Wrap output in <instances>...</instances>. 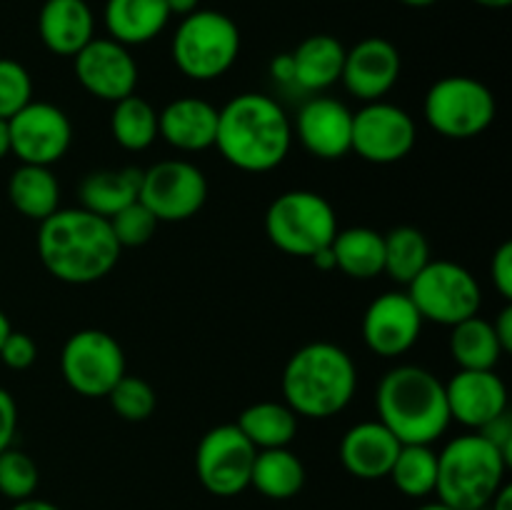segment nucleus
<instances>
[{
	"instance_id": "27",
	"label": "nucleus",
	"mask_w": 512,
	"mask_h": 510,
	"mask_svg": "<svg viewBox=\"0 0 512 510\" xmlns=\"http://www.w3.org/2000/svg\"><path fill=\"white\" fill-rule=\"evenodd\" d=\"M8 198L20 215L40 223L60 208V183L45 165L20 163L8 180Z\"/></svg>"
},
{
	"instance_id": "22",
	"label": "nucleus",
	"mask_w": 512,
	"mask_h": 510,
	"mask_svg": "<svg viewBox=\"0 0 512 510\" xmlns=\"http://www.w3.org/2000/svg\"><path fill=\"white\" fill-rule=\"evenodd\" d=\"M38 33L50 53L73 58L95 38V15L85 0H45Z\"/></svg>"
},
{
	"instance_id": "12",
	"label": "nucleus",
	"mask_w": 512,
	"mask_h": 510,
	"mask_svg": "<svg viewBox=\"0 0 512 510\" xmlns=\"http://www.w3.org/2000/svg\"><path fill=\"white\" fill-rule=\"evenodd\" d=\"M138 200L158 223H183L208 200V180L190 160H160L143 170Z\"/></svg>"
},
{
	"instance_id": "5",
	"label": "nucleus",
	"mask_w": 512,
	"mask_h": 510,
	"mask_svg": "<svg viewBox=\"0 0 512 510\" xmlns=\"http://www.w3.org/2000/svg\"><path fill=\"white\" fill-rule=\"evenodd\" d=\"M508 468V458L480 433L458 435L438 453L435 495L455 510H483L505 485Z\"/></svg>"
},
{
	"instance_id": "53",
	"label": "nucleus",
	"mask_w": 512,
	"mask_h": 510,
	"mask_svg": "<svg viewBox=\"0 0 512 510\" xmlns=\"http://www.w3.org/2000/svg\"><path fill=\"white\" fill-rule=\"evenodd\" d=\"M483 510H485V508H483Z\"/></svg>"
},
{
	"instance_id": "30",
	"label": "nucleus",
	"mask_w": 512,
	"mask_h": 510,
	"mask_svg": "<svg viewBox=\"0 0 512 510\" xmlns=\"http://www.w3.org/2000/svg\"><path fill=\"white\" fill-rule=\"evenodd\" d=\"M503 353L505 350L490 320L473 315V318L453 325L450 355L458 363V370H495Z\"/></svg>"
},
{
	"instance_id": "35",
	"label": "nucleus",
	"mask_w": 512,
	"mask_h": 510,
	"mask_svg": "<svg viewBox=\"0 0 512 510\" xmlns=\"http://www.w3.org/2000/svg\"><path fill=\"white\" fill-rule=\"evenodd\" d=\"M110 405H113L115 413L120 415L128 423H140V420H148L153 415L155 403V390L148 380L138 378V375L125 373L118 383L113 385V390L108 393Z\"/></svg>"
},
{
	"instance_id": "33",
	"label": "nucleus",
	"mask_w": 512,
	"mask_h": 510,
	"mask_svg": "<svg viewBox=\"0 0 512 510\" xmlns=\"http://www.w3.org/2000/svg\"><path fill=\"white\" fill-rule=\"evenodd\" d=\"M388 478L405 498H428L438 483V453L430 445H400Z\"/></svg>"
},
{
	"instance_id": "38",
	"label": "nucleus",
	"mask_w": 512,
	"mask_h": 510,
	"mask_svg": "<svg viewBox=\"0 0 512 510\" xmlns=\"http://www.w3.org/2000/svg\"><path fill=\"white\" fill-rule=\"evenodd\" d=\"M35 358H38V345H35V340L28 333L10 330L8 338L0 345V360L5 363V368L25 370L35 363Z\"/></svg>"
},
{
	"instance_id": "20",
	"label": "nucleus",
	"mask_w": 512,
	"mask_h": 510,
	"mask_svg": "<svg viewBox=\"0 0 512 510\" xmlns=\"http://www.w3.org/2000/svg\"><path fill=\"white\" fill-rule=\"evenodd\" d=\"M400 440L380 420H363L345 430L340 440V463L353 478H388L400 453Z\"/></svg>"
},
{
	"instance_id": "25",
	"label": "nucleus",
	"mask_w": 512,
	"mask_h": 510,
	"mask_svg": "<svg viewBox=\"0 0 512 510\" xmlns=\"http://www.w3.org/2000/svg\"><path fill=\"white\" fill-rule=\"evenodd\" d=\"M335 258V270L353 280H370L383 273L385 240L383 233L373 228H345L338 230L330 243Z\"/></svg>"
},
{
	"instance_id": "16",
	"label": "nucleus",
	"mask_w": 512,
	"mask_h": 510,
	"mask_svg": "<svg viewBox=\"0 0 512 510\" xmlns=\"http://www.w3.org/2000/svg\"><path fill=\"white\" fill-rule=\"evenodd\" d=\"M418 308L403 290H388L368 305L363 315V340L380 358H398L413 350L423 333Z\"/></svg>"
},
{
	"instance_id": "52",
	"label": "nucleus",
	"mask_w": 512,
	"mask_h": 510,
	"mask_svg": "<svg viewBox=\"0 0 512 510\" xmlns=\"http://www.w3.org/2000/svg\"><path fill=\"white\" fill-rule=\"evenodd\" d=\"M418 510H455V508H450V505H445V503H440V500H435V503L420 505Z\"/></svg>"
},
{
	"instance_id": "31",
	"label": "nucleus",
	"mask_w": 512,
	"mask_h": 510,
	"mask_svg": "<svg viewBox=\"0 0 512 510\" xmlns=\"http://www.w3.org/2000/svg\"><path fill=\"white\" fill-rule=\"evenodd\" d=\"M113 105L110 133L120 148L138 153V150L150 148L158 140V110L148 100L133 93Z\"/></svg>"
},
{
	"instance_id": "13",
	"label": "nucleus",
	"mask_w": 512,
	"mask_h": 510,
	"mask_svg": "<svg viewBox=\"0 0 512 510\" xmlns=\"http://www.w3.org/2000/svg\"><path fill=\"white\" fill-rule=\"evenodd\" d=\"M418 140V125L413 115L400 105L373 100L353 113V138L350 150L365 163L390 165L408 158Z\"/></svg>"
},
{
	"instance_id": "37",
	"label": "nucleus",
	"mask_w": 512,
	"mask_h": 510,
	"mask_svg": "<svg viewBox=\"0 0 512 510\" xmlns=\"http://www.w3.org/2000/svg\"><path fill=\"white\" fill-rule=\"evenodd\" d=\"M33 100V78L13 58H0V118H13Z\"/></svg>"
},
{
	"instance_id": "45",
	"label": "nucleus",
	"mask_w": 512,
	"mask_h": 510,
	"mask_svg": "<svg viewBox=\"0 0 512 510\" xmlns=\"http://www.w3.org/2000/svg\"><path fill=\"white\" fill-rule=\"evenodd\" d=\"M485 510H512V488L508 483H505L503 488L495 493V498L490 500L488 508H485Z\"/></svg>"
},
{
	"instance_id": "26",
	"label": "nucleus",
	"mask_w": 512,
	"mask_h": 510,
	"mask_svg": "<svg viewBox=\"0 0 512 510\" xmlns=\"http://www.w3.org/2000/svg\"><path fill=\"white\" fill-rule=\"evenodd\" d=\"M140 178H143L140 168L95 170L80 183V208L100 218H113L118 210L138 200Z\"/></svg>"
},
{
	"instance_id": "48",
	"label": "nucleus",
	"mask_w": 512,
	"mask_h": 510,
	"mask_svg": "<svg viewBox=\"0 0 512 510\" xmlns=\"http://www.w3.org/2000/svg\"><path fill=\"white\" fill-rule=\"evenodd\" d=\"M10 155V133H8V120L0 118V160Z\"/></svg>"
},
{
	"instance_id": "49",
	"label": "nucleus",
	"mask_w": 512,
	"mask_h": 510,
	"mask_svg": "<svg viewBox=\"0 0 512 510\" xmlns=\"http://www.w3.org/2000/svg\"><path fill=\"white\" fill-rule=\"evenodd\" d=\"M473 3H478L480 8H490V10H503L508 8L512 0H473Z\"/></svg>"
},
{
	"instance_id": "6",
	"label": "nucleus",
	"mask_w": 512,
	"mask_h": 510,
	"mask_svg": "<svg viewBox=\"0 0 512 510\" xmlns=\"http://www.w3.org/2000/svg\"><path fill=\"white\" fill-rule=\"evenodd\" d=\"M170 53L185 78L208 83L235 65L240 55V30L230 15L198 8L175 28Z\"/></svg>"
},
{
	"instance_id": "42",
	"label": "nucleus",
	"mask_w": 512,
	"mask_h": 510,
	"mask_svg": "<svg viewBox=\"0 0 512 510\" xmlns=\"http://www.w3.org/2000/svg\"><path fill=\"white\" fill-rule=\"evenodd\" d=\"M270 75L278 80L280 85H295V68H293V55L280 53L275 55L270 63Z\"/></svg>"
},
{
	"instance_id": "51",
	"label": "nucleus",
	"mask_w": 512,
	"mask_h": 510,
	"mask_svg": "<svg viewBox=\"0 0 512 510\" xmlns=\"http://www.w3.org/2000/svg\"><path fill=\"white\" fill-rule=\"evenodd\" d=\"M403 5H408V8H430V5H435L438 0H400Z\"/></svg>"
},
{
	"instance_id": "3",
	"label": "nucleus",
	"mask_w": 512,
	"mask_h": 510,
	"mask_svg": "<svg viewBox=\"0 0 512 510\" xmlns=\"http://www.w3.org/2000/svg\"><path fill=\"white\" fill-rule=\"evenodd\" d=\"M380 423L403 445H433L450 420L445 383L423 365H395L375 393Z\"/></svg>"
},
{
	"instance_id": "9",
	"label": "nucleus",
	"mask_w": 512,
	"mask_h": 510,
	"mask_svg": "<svg viewBox=\"0 0 512 510\" xmlns=\"http://www.w3.org/2000/svg\"><path fill=\"white\" fill-rule=\"evenodd\" d=\"M408 295L420 318L448 328L478 315L483 305L475 275L453 260H430L408 283Z\"/></svg>"
},
{
	"instance_id": "29",
	"label": "nucleus",
	"mask_w": 512,
	"mask_h": 510,
	"mask_svg": "<svg viewBox=\"0 0 512 510\" xmlns=\"http://www.w3.org/2000/svg\"><path fill=\"white\" fill-rule=\"evenodd\" d=\"M235 425L255 445V450L288 448L298 433V415L285 403L260 400L245 408Z\"/></svg>"
},
{
	"instance_id": "39",
	"label": "nucleus",
	"mask_w": 512,
	"mask_h": 510,
	"mask_svg": "<svg viewBox=\"0 0 512 510\" xmlns=\"http://www.w3.org/2000/svg\"><path fill=\"white\" fill-rule=\"evenodd\" d=\"M490 275H493V285L500 293V298H503L505 303H510L512 300V243L510 240L495 250L493 260H490Z\"/></svg>"
},
{
	"instance_id": "7",
	"label": "nucleus",
	"mask_w": 512,
	"mask_h": 510,
	"mask_svg": "<svg viewBox=\"0 0 512 510\" xmlns=\"http://www.w3.org/2000/svg\"><path fill=\"white\" fill-rule=\"evenodd\" d=\"M338 233L335 208L313 190L280 193L265 210V235L278 250L310 258L328 248Z\"/></svg>"
},
{
	"instance_id": "23",
	"label": "nucleus",
	"mask_w": 512,
	"mask_h": 510,
	"mask_svg": "<svg viewBox=\"0 0 512 510\" xmlns=\"http://www.w3.org/2000/svg\"><path fill=\"white\" fill-rule=\"evenodd\" d=\"M165 0H105L103 23L108 38L123 45H145L158 38L170 23Z\"/></svg>"
},
{
	"instance_id": "15",
	"label": "nucleus",
	"mask_w": 512,
	"mask_h": 510,
	"mask_svg": "<svg viewBox=\"0 0 512 510\" xmlns=\"http://www.w3.org/2000/svg\"><path fill=\"white\" fill-rule=\"evenodd\" d=\"M78 83L93 98L118 103L135 93L138 63L128 45L113 38H93L78 55H73Z\"/></svg>"
},
{
	"instance_id": "41",
	"label": "nucleus",
	"mask_w": 512,
	"mask_h": 510,
	"mask_svg": "<svg viewBox=\"0 0 512 510\" xmlns=\"http://www.w3.org/2000/svg\"><path fill=\"white\" fill-rule=\"evenodd\" d=\"M15 430H18V405L8 390L0 388V453L13 445Z\"/></svg>"
},
{
	"instance_id": "21",
	"label": "nucleus",
	"mask_w": 512,
	"mask_h": 510,
	"mask_svg": "<svg viewBox=\"0 0 512 510\" xmlns=\"http://www.w3.org/2000/svg\"><path fill=\"white\" fill-rule=\"evenodd\" d=\"M218 108L203 98H175L158 113V138L183 153H200L215 145Z\"/></svg>"
},
{
	"instance_id": "10",
	"label": "nucleus",
	"mask_w": 512,
	"mask_h": 510,
	"mask_svg": "<svg viewBox=\"0 0 512 510\" xmlns=\"http://www.w3.org/2000/svg\"><path fill=\"white\" fill-rule=\"evenodd\" d=\"M60 373L68 388L83 398H108L113 385L125 375V353L105 330H78L65 340Z\"/></svg>"
},
{
	"instance_id": "47",
	"label": "nucleus",
	"mask_w": 512,
	"mask_h": 510,
	"mask_svg": "<svg viewBox=\"0 0 512 510\" xmlns=\"http://www.w3.org/2000/svg\"><path fill=\"white\" fill-rule=\"evenodd\" d=\"M310 260H313L315 268L325 270V273H328V270H335V258H333V250H330V245L328 248L318 250L315 255H310Z\"/></svg>"
},
{
	"instance_id": "4",
	"label": "nucleus",
	"mask_w": 512,
	"mask_h": 510,
	"mask_svg": "<svg viewBox=\"0 0 512 510\" xmlns=\"http://www.w3.org/2000/svg\"><path fill=\"white\" fill-rule=\"evenodd\" d=\"M283 403L298 418L325 420L343 413L358 390V368L340 345L308 343L285 363Z\"/></svg>"
},
{
	"instance_id": "34",
	"label": "nucleus",
	"mask_w": 512,
	"mask_h": 510,
	"mask_svg": "<svg viewBox=\"0 0 512 510\" xmlns=\"http://www.w3.org/2000/svg\"><path fill=\"white\" fill-rule=\"evenodd\" d=\"M38 483V465H35V460L28 453L13 448V445L0 453V493L5 498L13 500V503L33 498L35 490H38Z\"/></svg>"
},
{
	"instance_id": "18",
	"label": "nucleus",
	"mask_w": 512,
	"mask_h": 510,
	"mask_svg": "<svg viewBox=\"0 0 512 510\" xmlns=\"http://www.w3.org/2000/svg\"><path fill=\"white\" fill-rule=\"evenodd\" d=\"M295 135L310 155L320 160H340L350 153L353 113L338 98H310L295 115Z\"/></svg>"
},
{
	"instance_id": "11",
	"label": "nucleus",
	"mask_w": 512,
	"mask_h": 510,
	"mask_svg": "<svg viewBox=\"0 0 512 510\" xmlns=\"http://www.w3.org/2000/svg\"><path fill=\"white\" fill-rule=\"evenodd\" d=\"M255 445L235 423L215 425L200 438L195 450V473L200 485L218 498H235L250 488Z\"/></svg>"
},
{
	"instance_id": "8",
	"label": "nucleus",
	"mask_w": 512,
	"mask_h": 510,
	"mask_svg": "<svg viewBox=\"0 0 512 510\" xmlns=\"http://www.w3.org/2000/svg\"><path fill=\"white\" fill-rule=\"evenodd\" d=\"M498 103L493 90L470 75H445L435 80L423 100L430 128L450 140H470L493 125Z\"/></svg>"
},
{
	"instance_id": "32",
	"label": "nucleus",
	"mask_w": 512,
	"mask_h": 510,
	"mask_svg": "<svg viewBox=\"0 0 512 510\" xmlns=\"http://www.w3.org/2000/svg\"><path fill=\"white\" fill-rule=\"evenodd\" d=\"M385 240V265L383 273H388L395 283L408 285L425 265L430 263V243L423 230L413 225H398L390 233L383 235Z\"/></svg>"
},
{
	"instance_id": "24",
	"label": "nucleus",
	"mask_w": 512,
	"mask_h": 510,
	"mask_svg": "<svg viewBox=\"0 0 512 510\" xmlns=\"http://www.w3.org/2000/svg\"><path fill=\"white\" fill-rule=\"evenodd\" d=\"M345 45L328 33L308 35L298 48L293 50L295 88L305 93H320L340 83L345 63Z\"/></svg>"
},
{
	"instance_id": "1",
	"label": "nucleus",
	"mask_w": 512,
	"mask_h": 510,
	"mask_svg": "<svg viewBox=\"0 0 512 510\" xmlns=\"http://www.w3.org/2000/svg\"><path fill=\"white\" fill-rule=\"evenodd\" d=\"M123 248L108 218L85 208H58L40 220L38 255L53 278L70 285L103 280L118 265Z\"/></svg>"
},
{
	"instance_id": "50",
	"label": "nucleus",
	"mask_w": 512,
	"mask_h": 510,
	"mask_svg": "<svg viewBox=\"0 0 512 510\" xmlns=\"http://www.w3.org/2000/svg\"><path fill=\"white\" fill-rule=\"evenodd\" d=\"M10 320H8V315L3 313V310H0V345H3V340L8 338V333H10Z\"/></svg>"
},
{
	"instance_id": "19",
	"label": "nucleus",
	"mask_w": 512,
	"mask_h": 510,
	"mask_svg": "<svg viewBox=\"0 0 512 510\" xmlns=\"http://www.w3.org/2000/svg\"><path fill=\"white\" fill-rule=\"evenodd\" d=\"M450 420L470 430H480L508 413V388L495 370H458L445 383Z\"/></svg>"
},
{
	"instance_id": "43",
	"label": "nucleus",
	"mask_w": 512,
	"mask_h": 510,
	"mask_svg": "<svg viewBox=\"0 0 512 510\" xmlns=\"http://www.w3.org/2000/svg\"><path fill=\"white\" fill-rule=\"evenodd\" d=\"M493 330L495 335H498L505 353H510L512 350V305L510 303L505 305V308L498 313V318L493 320Z\"/></svg>"
},
{
	"instance_id": "46",
	"label": "nucleus",
	"mask_w": 512,
	"mask_h": 510,
	"mask_svg": "<svg viewBox=\"0 0 512 510\" xmlns=\"http://www.w3.org/2000/svg\"><path fill=\"white\" fill-rule=\"evenodd\" d=\"M10 510H60L58 505L48 503V500H40V498H25V500H18V503H13V508Z\"/></svg>"
},
{
	"instance_id": "2",
	"label": "nucleus",
	"mask_w": 512,
	"mask_h": 510,
	"mask_svg": "<svg viewBox=\"0 0 512 510\" xmlns=\"http://www.w3.org/2000/svg\"><path fill=\"white\" fill-rule=\"evenodd\" d=\"M293 123L278 100L263 93H240L218 108L215 148L245 173L275 170L290 153Z\"/></svg>"
},
{
	"instance_id": "28",
	"label": "nucleus",
	"mask_w": 512,
	"mask_h": 510,
	"mask_svg": "<svg viewBox=\"0 0 512 510\" xmlns=\"http://www.w3.org/2000/svg\"><path fill=\"white\" fill-rule=\"evenodd\" d=\"M250 485L263 498L290 500L303 490L305 465L290 448L258 450L250 473Z\"/></svg>"
},
{
	"instance_id": "17",
	"label": "nucleus",
	"mask_w": 512,
	"mask_h": 510,
	"mask_svg": "<svg viewBox=\"0 0 512 510\" xmlns=\"http://www.w3.org/2000/svg\"><path fill=\"white\" fill-rule=\"evenodd\" d=\"M400 70H403L400 50L388 38L373 35L345 50L340 83L358 100L373 103V100H383L395 88Z\"/></svg>"
},
{
	"instance_id": "40",
	"label": "nucleus",
	"mask_w": 512,
	"mask_h": 510,
	"mask_svg": "<svg viewBox=\"0 0 512 510\" xmlns=\"http://www.w3.org/2000/svg\"><path fill=\"white\" fill-rule=\"evenodd\" d=\"M475 433H480L485 440H490V443H493L495 448H498L500 453L508 458V463H512V420H510V413L498 415V418L490 420L488 425H483V428L475 430Z\"/></svg>"
},
{
	"instance_id": "44",
	"label": "nucleus",
	"mask_w": 512,
	"mask_h": 510,
	"mask_svg": "<svg viewBox=\"0 0 512 510\" xmlns=\"http://www.w3.org/2000/svg\"><path fill=\"white\" fill-rule=\"evenodd\" d=\"M165 5H168L170 15H180V18H185V15L195 13V10L200 8V0H165Z\"/></svg>"
},
{
	"instance_id": "36",
	"label": "nucleus",
	"mask_w": 512,
	"mask_h": 510,
	"mask_svg": "<svg viewBox=\"0 0 512 510\" xmlns=\"http://www.w3.org/2000/svg\"><path fill=\"white\" fill-rule=\"evenodd\" d=\"M110 228H113L115 240H118L120 248H140V245L148 243L150 238L158 230V220L155 215L145 208L140 200L125 205L123 210L108 218Z\"/></svg>"
},
{
	"instance_id": "14",
	"label": "nucleus",
	"mask_w": 512,
	"mask_h": 510,
	"mask_svg": "<svg viewBox=\"0 0 512 510\" xmlns=\"http://www.w3.org/2000/svg\"><path fill=\"white\" fill-rule=\"evenodd\" d=\"M10 153L25 165L50 168L68 153L73 143L70 118L53 103L30 100L23 110L8 118Z\"/></svg>"
}]
</instances>
